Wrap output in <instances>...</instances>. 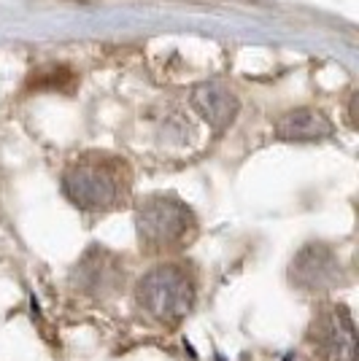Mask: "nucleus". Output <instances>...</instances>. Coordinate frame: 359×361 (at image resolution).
I'll return each instance as SVG.
<instances>
[{
    "label": "nucleus",
    "mask_w": 359,
    "mask_h": 361,
    "mask_svg": "<svg viewBox=\"0 0 359 361\" xmlns=\"http://www.w3.org/2000/svg\"><path fill=\"white\" fill-rule=\"evenodd\" d=\"M195 106L216 130H222L225 124H230V121L235 119V111H238L235 100H233L227 92L216 90V87H206V90L197 92Z\"/></svg>",
    "instance_id": "obj_8"
},
{
    "label": "nucleus",
    "mask_w": 359,
    "mask_h": 361,
    "mask_svg": "<svg viewBox=\"0 0 359 361\" xmlns=\"http://www.w3.org/2000/svg\"><path fill=\"white\" fill-rule=\"evenodd\" d=\"M71 286L90 300H111L124 286V259L92 243L71 270Z\"/></svg>",
    "instance_id": "obj_4"
},
{
    "label": "nucleus",
    "mask_w": 359,
    "mask_h": 361,
    "mask_svg": "<svg viewBox=\"0 0 359 361\" xmlns=\"http://www.w3.org/2000/svg\"><path fill=\"white\" fill-rule=\"evenodd\" d=\"M130 170L108 154H87L65 170L62 192L78 211L108 213L117 211L130 197Z\"/></svg>",
    "instance_id": "obj_1"
},
{
    "label": "nucleus",
    "mask_w": 359,
    "mask_h": 361,
    "mask_svg": "<svg viewBox=\"0 0 359 361\" xmlns=\"http://www.w3.org/2000/svg\"><path fill=\"white\" fill-rule=\"evenodd\" d=\"M138 307L160 326H179L197 302V275L187 262H165L135 283Z\"/></svg>",
    "instance_id": "obj_2"
},
{
    "label": "nucleus",
    "mask_w": 359,
    "mask_h": 361,
    "mask_svg": "<svg viewBox=\"0 0 359 361\" xmlns=\"http://www.w3.org/2000/svg\"><path fill=\"white\" fill-rule=\"evenodd\" d=\"M329 121L316 111H295L278 121V135L284 140H316L329 135Z\"/></svg>",
    "instance_id": "obj_7"
},
{
    "label": "nucleus",
    "mask_w": 359,
    "mask_h": 361,
    "mask_svg": "<svg viewBox=\"0 0 359 361\" xmlns=\"http://www.w3.org/2000/svg\"><path fill=\"white\" fill-rule=\"evenodd\" d=\"M135 232L143 254H179L197 238V216L179 197L151 195L135 211Z\"/></svg>",
    "instance_id": "obj_3"
},
{
    "label": "nucleus",
    "mask_w": 359,
    "mask_h": 361,
    "mask_svg": "<svg viewBox=\"0 0 359 361\" xmlns=\"http://www.w3.org/2000/svg\"><path fill=\"white\" fill-rule=\"evenodd\" d=\"M289 283L305 294H327L346 283V270L338 254L324 243L302 245L289 264Z\"/></svg>",
    "instance_id": "obj_5"
},
{
    "label": "nucleus",
    "mask_w": 359,
    "mask_h": 361,
    "mask_svg": "<svg viewBox=\"0 0 359 361\" xmlns=\"http://www.w3.org/2000/svg\"><path fill=\"white\" fill-rule=\"evenodd\" d=\"M308 340L324 361L357 359V334L346 305H324L311 324Z\"/></svg>",
    "instance_id": "obj_6"
}]
</instances>
